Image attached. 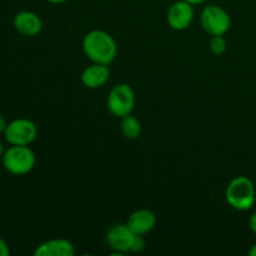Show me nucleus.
Listing matches in <instances>:
<instances>
[{"instance_id": "1", "label": "nucleus", "mask_w": 256, "mask_h": 256, "mask_svg": "<svg viewBox=\"0 0 256 256\" xmlns=\"http://www.w3.org/2000/svg\"><path fill=\"white\" fill-rule=\"evenodd\" d=\"M82 52L92 62L110 65L118 55V45L109 32L92 30L82 39Z\"/></svg>"}, {"instance_id": "2", "label": "nucleus", "mask_w": 256, "mask_h": 256, "mask_svg": "<svg viewBox=\"0 0 256 256\" xmlns=\"http://www.w3.org/2000/svg\"><path fill=\"white\" fill-rule=\"evenodd\" d=\"M105 240L116 255L142 252L145 249V240L142 235L135 234L128 224H116L110 228L105 235Z\"/></svg>"}, {"instance_id": "3", "label": "nucleus", "mask_w": 256, "mask_h": 256, "mask_svg": "<svg viewBox=\"0 0 256 256\" xmlns=\"http://www.w3.org/2000/svg\"><path fill=\"white\" fill-rule=\"evenodd\" d=\"M225 199L235 210L246 212L256 204V186L248 176H236L226 186Z\"/></svg>"}, {"instance_id": "4", "label": "nucleus", "mask_w": 256, "mask_h": 256, "mask_svg": "<svg viewBox=\"0 0 256 256\" xmlns=\"http://www.w3.org/2000/svg\"><path fill=\"white\" fill-rule=\"evenodd\" d=\"M2 166L8 172L12 175H26L34 169L35 166V154L29 146H19L12 145L8 150H5L2 158Z\"/></svg>"}, {"instance_id": "5", "label": "nucleus", "mask_w": 256, "mask_h": 256, "mask_svg": "<svg viewBox=\"0 0 256 256\" xmlns=\"http://www.w3.org/2000/svg\"><path fill=\"white\" fill-rule=\"evenodd\" d=\"M135 105V94L129 84L120 82L112 86L108 95V110L116 118H124L132 114Z\"/></svg>"}, {"instance_id": "6", "label": "nucleus", "mask_w": 256, "mask_h": 256, "mask_svg": "<svg viewBox=\"0 0 256 256\" xmlns=\"http://www.w3.org/2000/svg\"><path fill=\"white\" fill-rule=\"evenodd\" d=\"M200 22L202 29L212 36L225 35L232 26V19L226 10L214 4L208 5L202 10Z\"/></svg>"}, {"instance_id": "7", "label": "nucleus", "mask_w": 256, "mask_h": 256, "mask_svg": "<svg viewBox=\"0 0 256 256\" xmlns=\"http://www.w3.org/2000/svg\"><path fill=\"white\" fill-rule=\"evenodd\" d=\"M38 136V128L32 120L19 118L6 125L4 138L10 145L29 146Z\"/></svg>"}, {"instance_id": "8", "label": "nucleus", "mask_w": 256, "mask_h": 256, "mask_svg": "<svg viewBox=\"0 0 256 256\" xmlns=\"http://www.w3.org/2000/svg\"><path fill=\"white\" fill-rule=\"evenodd\" d=\"M194 16V5L188 2L186 0H179L175 2L168 10L166 22L172 29L182 32L192 25Z\"/></svg>"}, {"instance_id": "9", "label": "nucleus", "mask_w": 256, "mask_h": 256, "mask_svg": "<svg viewBox=\"0 0 256 256\" xmlns=\"http://www.w3.org/2000/svg\"><path fill=\"white\" fill-rule=\"evenodd\" d=\"M110 78L109 65L92 62L85 68L82 74V82L89 89H99L104 86Z\"/></svg>"}, {"instance_id": "10", "label": "nucleus", "mask_w": 256, "mask_h": 256, "mask_svg": "<svg viewBox=\"0 0 256 256\" xmlns=\"http://www.w3.org/2000/svg\"><path fill=\"white\" fill-rule=\"evenodd\" d=\"M126 224L136 235H145L156 225V215L149 209H139L130 215Z\"/></svg>"}, {"instance_id": "11", "label": "nucleus", "mask_w": 256, "mask_h": 256, "mask_svg": "<svg viewBox=\"0 0 256 256\" xmlns=\"http://www.w3.org/2000/svg\"><path fill=\"white\" fill-rule=\"evenodd\" d=\"M14 28L24 36H35L42 29V22L32 12H20L14 18Z\"/></svg>"}, {"instance_id": "12", "label": "nucleus", "mask_w": 256, "mask_h": 256, "mask_svg": "<svg viewBox=\"0 0 256 256\" xmlns=\"http://www.w3.org/2000/svg\"><path fill=\"white\" fill-rule=\"evenodd\" d=\"M74 245L66 239H52L42 242L35 249V256H72Z\"/></svg>"}, {"instance_id": "13", "label": "nucleus", "mask_w": 256, "mask_h": 256, "mask_svg": "<svg viewBox=\"0 0 256 256\" xmlns=\"http://www.w3.org/2000/svg\"><path fill=\"white\" fill-rule=\"evenodd\" d=\"M120 130H122V135H124L126 139L134 140L138 139L142 134V124H140L139 120L135 116H132V114L126 115V116L122 118V122H120Z\"/></svg>"}, {"instance_id": "14", "label": "nucleus", "mask_w": 256, "mask_h": 256, "mask_svg": "<svg viewBox=\"0 0 256 256\" xmlns=\"http://www.w3.org/2000/svg\"><path fill=\"white\" fill-rule=\"evenodd\" d=\"M209 48L212 50V54L215 55H222L226 52L228 49V42L225 40L224 35H214V36L210 39Z\"/></svg>"}, {"instance_id": "15", "label": "nucleus", "mask_w": 256, "mask_h": 256, "mask_svg": "<svg viewBox=\"0 0 256 256\" xmlns=\"http://www.w3.org/2000/svg\"><path fill=\"white\" fill-rule=\"evenodd\" d=\"M10 255V249L8 246L6 242L0 238V256H9Z\"/></svg>"}, {"instance_id": "16", "label": "nucleus", "mask_w": 256, "mask_h": 256, "mask_svg": "<svg viewBox=\"0 0 256 256\" xmlns=\"http://www.w3.org/2000/svg\"><path fill=\"white\" fill-rule=\"evenodd\" d=\"M249 228L254 234H256V212L250 216L249 219Z\"/></svg>"}, {"instance_id": "17", "label": "nucleus", "mask_w": 256, "mask_h": 256, "mask_svg": "<svg viewBox=\"0 0 256 256\" xmlns=\"http://www.w3.org/2000/svg\"><path fill=\"white\" fill-rule=\"evenodd\" d=\"M6 120L4 119V116H2V114H0V134H4L5 129H6Z\"/></svg>"}, {"instance_id": "18", "label": "nucleus", "mask_w": 256, "mask_h": 256, "mask_svg": "<svg viewBox=\"0 0 256 256\" xmlns=\"http://www.w3.org/2000/svg\"><path fill=\"white\" fill-rule=\"evenodd\" d=\"M186 2H190V4H192V5H200V4H202V2H206V0H186Z\"/></svg>"}, {"instance_id": "19", "label": "nucleus", "mask_w": 256, "mask_h": 256, "mask_svg": "<svg viewBox=\"0 0 256 256\" xmlns=\"http://www.w3.org/2000/svg\"><path fill=\"white\" fill-rule=\"evenodd\" d=\"M249 255L250 256H256V244H254L252 248H250Z\"/></svg>"}, {"instance_id": "20", "label": "nucleus", "mask_w": 256, "mask_h": 256, "mask_svg": "<svg viewBox=\"0 0 256 256\" xmlns=\"http://www.w3.org/2000/svg\"><path fill=\"white\" fill-rule=\"evenodd\" d=\"M46 2H52V4H62V2H68V0H46Z\"/></svg>"}, {"instance_id": "21", "label": "nucleus", "mask_w": 256, "mask_h": 256, "mask_svg": "<svg viewBox=\"0 0 256 256\" xmlns=\"http://www.w3.org/2000/svg\"><path fill=\"white\" fill-rule=\"evenodd\" d=\"M4 152H5L4 145H2V142H0V159H2V155H4Z\"/></svg>"}, {"instance_id": "22", "label": "nucleus", "mask_w": 256, "mask_h": 256, "mask_svg": "<svg viewBox=\"0 0 256 256\" xmlns=\"http://www.w3.org/2000/svg\"><path fill=\"white\" fill-rule=\"evenodd\" d=\"M166 2H172V0H166Z\"/></svg>"}]
</instances>
